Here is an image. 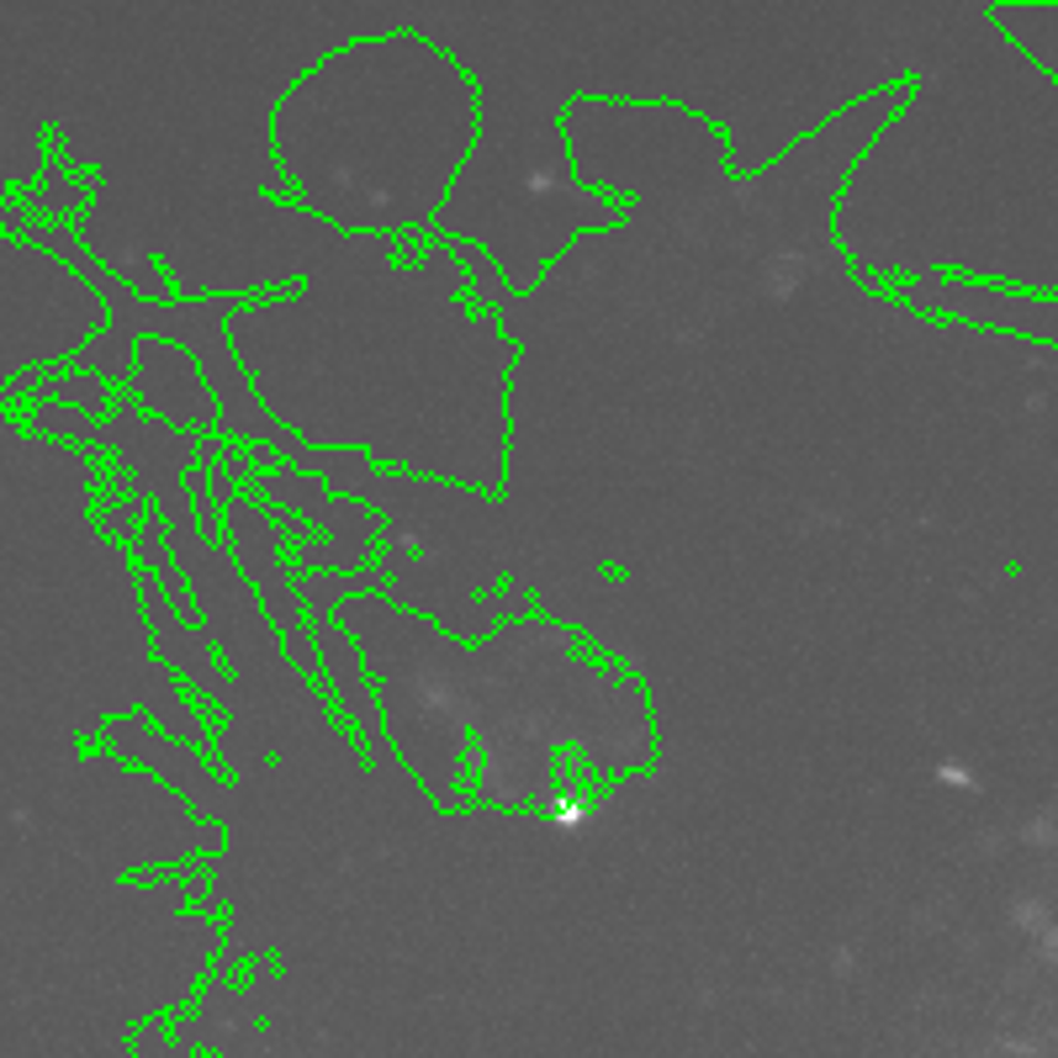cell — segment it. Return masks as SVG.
<instances>
[{
    "label": "cell",
    "instance_id": "1",
    "mask_svg": "<svg viewBox=\"0 0 1058 1058\" xmlns=\"http://www.w3.org/2000/svg\"><path fill=\"white\" fill-rule=\"evenodd\" d=\"M900 297L915 302V308H932V313H963L968 323L1016 329V334H1054L1058 323V308H1048V302L1006 297V291H989V287H963V281H942V276L911 281V287H900Z\"/></svg>",
    "mask_w": 1058,
    "mask_h": 1058
},
{
    "label": "cell",
    "instance_id": "2",
    "mask_svg": "<svg viewBox=\"0 0 1058 1058\" xmlns=\"http://www.w3.org/2000/svg\"><path fill=\"white\" fill-rule=\"evenodd\" d=\"M138 588H144L148 620H154V630H159V662H165L169 673L186 677L191 688H201V694H217L222 704H234V683L217 673V656H212V646H207V635H201V630H191V625H180V620H169L165 593H159V578L138 572Z\"/></svg>",
    "mask_w": 1058,
    "mask_h": 1058
}]
</instances>
